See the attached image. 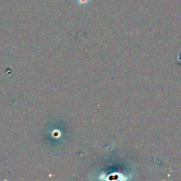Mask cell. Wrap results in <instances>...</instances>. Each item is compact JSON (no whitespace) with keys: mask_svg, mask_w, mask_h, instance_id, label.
Wrapping results in <instances>:
<instances>
[{"mask_svg":"<svg viewBox=\"0 0 181 181\" xmlns=\"http://www.w3.org/2000/svg\"><path fill=\"white\" fill-rule=\"evenodd\" d=\"M89 0H78L79 4H87L88 3Z\"/></svg>","mask_w":181,"mask_h":181,"instance_id":"obj_1","label":"cell"},{"mask_svg":"<svg viewBox=\"0 0 181 181\" xmlns=\"http://www.w3.org/2000/svg\"><path fill=\"white\" fill-rule=\"evenodd\" d=\"M180 61H181V52H180V55H179V56H178V62H179V61H180Z\"/></svg>","mask_w":181,"mask_h":181,"instance_id":"obj_2","label":"cell"}]
</instances>
